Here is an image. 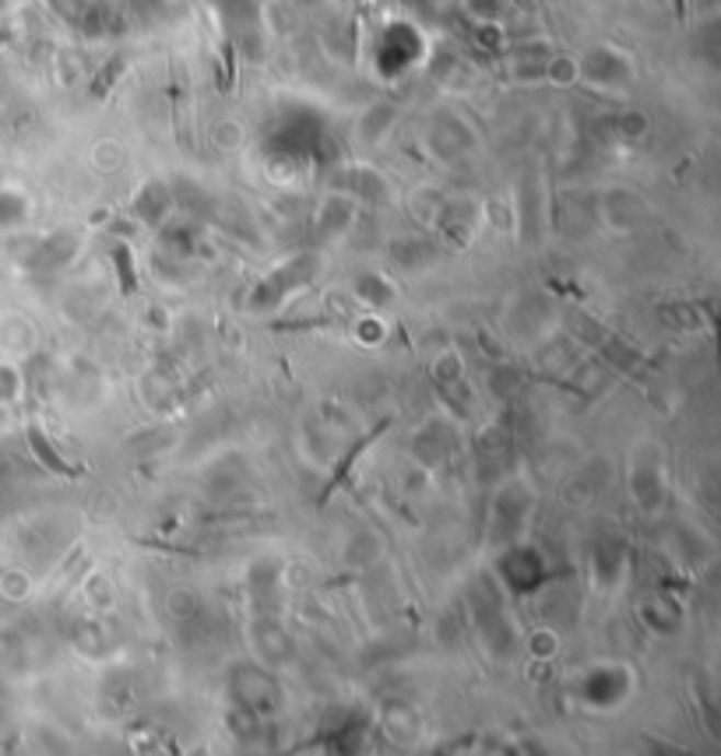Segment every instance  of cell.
<instances>
[{
	"mask_svg": "<svg viewBox=\"0 0 721 756\" xmlns=\"http://www.w3.org/2000/svg\"><path fill=\"white\" fill-rule=\"evenodd\" d=\"M28 447H32V454H36V461L46 465L54 476H64V479L81 476V468H71V465H67V461L60 458V454H57V447L49 444V436H46L39 426H28Z\"/></svg>",
	"mask_w": 721,
	"mask_h": 756,
	"instance_id": "1",
	"label": "cell"
},
{
	"mask_svg": "<svg viewBox=\"0 0 721 756\" xmlns=\"http://www.w3.org/2000/svg\"><path fill=\"white\" fill-rule=\"evenodd\" d=\"M113 257H116V272H121V289H124V293H134V289H138V278H134L130 250H127V247H113Z\"/></svg>",
	"mask_w": 721,
	"mask_h": 756,
	"instance_id": "2",
	"label": "cell"
}]
</instances>
